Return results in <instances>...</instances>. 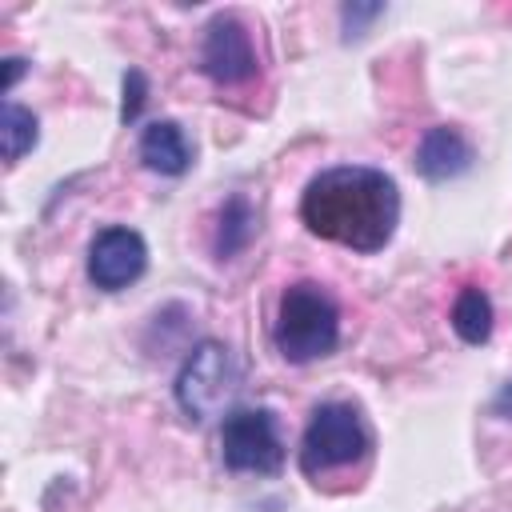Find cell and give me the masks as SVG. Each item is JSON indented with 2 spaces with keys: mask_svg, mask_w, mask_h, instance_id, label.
<instances>
[{
  "mask_svg": "<svg viewBox=\"0 0 512 512\" xmlns=\"http://www.w3.org/2000/svg\"><path fill=\"white\" fill-rule=\"evenodd\" d=\"M300 220L312 236L352 252H380L400 224V188L384 168L332 164L320 168L300 196Z\"/></svg>",
  "mask_w": 512,
  "mask_h": 512,
  "instance_id": "obj_1",
  "label": "cell"
},
{
  "mask_svg": "<svg viewBox=\"0 0 512 512\" xmlns=\"http://www.w3.org/2000/svg\"><path fill=\"white\" fill-rule=\"evenodd\" d=\"M272 344L288 364H312L340 344V308L316 280H296L280 292Z\"/></svg>",
  "mask_w": 512,
  "mask_h": 512,
  "instance_id": "obj_2",
  "label": "cell"
},
{
  "mask_svg": "<svg viewBox=\"0 0 512 512\" xmlns=\"http://www.w3.org/2000/svg\"><path fill=\"white\" fill-rule=\"evenodd\" d=\"M368 448H372V432L364 416L344 400H324L312 408L308 428L300 436V472L316 480L324 472L360 464Z\"/></svg>",
  "mask_w": 512,
  "mask_h": 512,
  "instance_id": "obj_3",
  "label": "cell"
},
{
  "mask_svg": "<svg viewBox=\"0 0 512 512\" xmlns=\"http://www.w3.org/2000/svg\"><path fill=\"white\" fill-rule=\"evenodd\" d=\"M236 388H240V364H236L232 348L220 340H200L184 356L176 384H172V396L192 424H204L232 404Z\"/></svg>",
  "mask_w": 512,
  "mask_h": 512,
  "instance_id": "obj_4",
  "label": "cell"
},
{
  "mask_svg": "<svg viewBox=\"0 0 512 512\" xmlns=\"http://www.w3.org/2000/svg\"><path fill=\"white\" fill-rule=\"evenodd\" d=\"M220 460L228 472L276 476L284 468V440L272 408H232L220 424Z\"/></svg>",
  "mask_w": 512,
  "mask_h": 512,
  "instance_id": "obj_5",
  "label": "cell"
},
{
  "mask_svg": "<svg viewBox=\"0 0 512 512\" xmlns=\"http://www.w3.org/2000/svg\"><path fill=\"white\" fill-rule=\"evenodd\" d=\"M200 72L216 88H236L256 76V48L248 28L232 12H216L200 40Z\"/></svg>",
  "mask_w": 512,
  "mask_h": 512,
  "instance_id": "obj_6",
  "label": "cell"
},
{
  "mask_svg": "<svg viewBox=\"0 0 512 512\" xmlns=\"http://www.w3.org/2000/svg\"><path fill=\"white\" fill-rule=\"evenodd\" d=\"M148 268V244L128 224H108L88 244V280L100 292H120L136 284Z\"/></svg>",
  "mask_w": 512,
  "mask_h": 512,
  "instance_id": "obj_7",
  "label": "cell"
},
{
  "mask_svg": "<svg viewBox=\"0 0 512 512\" xmlns=\"http://www.w3.org/2000/svg\"><path fill=\"white\" fill-rule=\"evenodd\" d=\"M472 160H476V152H472L468 136L460 128H452V124L428 128L420 136V144H416V172L424 180H432V184H444V180L464 176L472 168Z\"/></svg>",
  "mask_w": 512,
  "mask_h": 512,
  "instance_id": "obj_8",
  "label": "cell"
},
{
  "mask_svg": "<svg viewBox=\"0 0 512 512\" xmlns=\"http://www.w3.org/2000/svg\"><path fill=\"white\" fill-rule=\"evenodd\" d=\"M140 160L148 172L184 176L192 168V144L176 120H152L140 132Z\"/></svg>",
  "mask_w": 512,
  "mask_h": 512,
  "instance_id": "obj_9",
  "label": "cell"
},
{
  "mask_svg": "<svg viewBox=\"0 0 512 512\" xmlns=\"http://www.w3.org/2000/svg\"><path fill=\"white\" fill-rule=\"evenodd\" d=\"M256 236V208L244 192H232L220 212H216V232H212V252L216 260H232L240 256Z\"/></svg>",
  "mask_w": 512,
  "mask_h": 512,
  "instance_id": "obj_10",
  "label": "cell"
},
{
  "mask_svg": "<svg viewBox=\"0 0 512 512\" xmlns=\"http://www.w3.org/2000/svg\"><path fill=\"white\" fill-rule=\"evenodd\" d=\"M492 300L484 288H460L456 304H452V328L464 344H484L492 336Z\"/></svg>",
  "mask_w": 512,
  "mask_h": 512,
  "instance_id": "obj_11",
  "label": "cell"
},
{
  "mask_svg": "<svg viewBox=\"0 0 512 512\" xmlns=\"http://www.w3.org/2000/svg\"><path fill=\"white\" fill-rule=\"evenodd\" d=\"M0 136H4V164H16L24 152L36 148V140H40V120L32 116V108H24V104H16V100H4Z\"/></svg>",
  "mask_w": 512,
  "mask_h": 512,
  "instance_id": "obj_12",
  "label": "cell"
},
{
  "mask_svg": "<svg viewBox=\"0 0 512 512\" xmlns=\"http://www.w3.org/2000/svg\"><path fill=\"white\" fill-rule=\"evenodd\" d=\"M384 16V4L376 0V4H344L340 8V28H344V40H360L364 32H368V24L372 20H380Z\"/></svg>",
  "mask_w": 512,
  "mask_h": 512,
  "instance_id": "obj_13",
  "label": "cell"
},
{
  "mask_svg": "<svg viewBox=\"0 0 512 512\" xmlns=\"http://www.w3.org/2000/svg\"><path fill=\"white\" fill-rule=\"evenodd\" d=\"M120 84H124L120 120H124V124H136V120H140V108H144V100H148V80H144V72H140V68H128Z\"/></svg>",
  "mask_w": 512,
  "mask_h": 512,
  "instance_id": "obj_14",
  "label": "cell"
},
{
  "mask_svg": "<svg viewBox=\"0 0 512 512\" xmlns=\"http://www.w3.org/2000/svg\"><path fill=\"white\" fill-rule=\"evenodd\" d=\"M488 408H492V416H500V420H512V380H508V384H504V388L492 396V404H488Z\"/></svg>",
  "mask_w": 512,
  "mask_h": 512,
  "instance_id": "obj_15",
  "label": "cell"
},
{
  "mask_svg": "<svg viewBox=\"0 0 512 512\" xmlns=\"http://www.w3.org/2000/svg\"><path fill=\"white\" fill-rule=\"evenodd\" d=\"M24 76V60L20 56H8L4 60V92H12V84Z\"/></svg>",
  "mask_w": 512,
  "mask_h": 512,
  "instance_id": "obj_16",
  "label": "cell"
}]
</instances>
